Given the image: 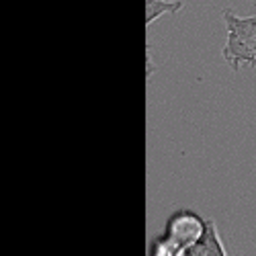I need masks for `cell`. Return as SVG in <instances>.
<instances>
[{"mask_svg": "<svg viewBox=\"0 0 256 256\" xmlns=\"http://www.w3.org/2000/svg\"><path fill=\"white\" fill-rule=\"evenodd\" d=\"M150 256H184V248L178 244V242H174L170 236H160L154 244H152V248H150Z\"/></svg>", "mask_w": 256, "mask_h": 256, "instance_id": "cell-4", "label": "cell"}, {"mask_svg": "<svg viewBox=\"0 0 256 256\" xmlns=\"http://www.w3.org/2000/svg\"><path fill=\"white\" fill-rule=\"evenodd\" d=\"M252 2H254V4H256V0H252Z\"/></svg>", "mask_w": 256, "mask_h": 256, "instance_id": "cell-5", "label": "cell"}, {"mask_svg": "<svg viewBox=\"0 0 256 256\" xmlns=\"http://www.w3.org/2000/svg\"><path fill=\"white\" fill-rule=\"evenodd\" d=\"M224 23L228 27V39L222 56L230 68L236 72L240 66L256 68V14L238 16L232 10H224Z\"/></svg>", "mask_w": 256, "mask_h": 256, "instance_id": "cell-1", "label": "cell"}, {"mask_svg": "<svg viewBox=\"0 0 256 256\" xmlns=\"http://www.w3.org/2000/svg\"><path fill=\"white\" fill-rule=\"evenodd\" d=\"M209 232V222H205L195 211H176L166 224V236L178 242L184 250L199 244Z\"/></svg>", "mask_w": 256, "mask_h": 256, "instance_id": "cell-2", "label": "cell"}, {"mask_svg": "<svg viewBox=\"0 0 256 256\" xmlns=\"http://www.w3.org/2000/svg\"><path fill=\"white\" fill-rule=\"evenodd\" d=\"M182 8V2L178 0H146V25H154V20H158L166 12H178Z\"/></svg>", "mask_w": 256, "mask_h": 256, "instance_id": "cell-3", "label": "cell"}]
</instances>
